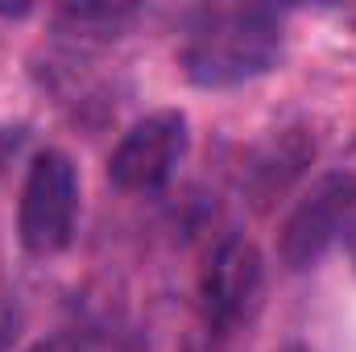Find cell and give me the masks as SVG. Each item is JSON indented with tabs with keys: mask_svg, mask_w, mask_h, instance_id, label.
Masks as SVG:
<instances>
[{
	"mask_svg": "<svg viewBox=\"0 0 356 352\" xmlns=\"http://www.w3.org/2000/svg\"><path fill=\"white\" fill-rule=\"evenodd\" d=\"M191 145V125L178 108L141 116L108 154V182L124 195H158L178 175Z\"/></svg>",
	"mask_w": 356,
	"mask_h": 352,
	"instance_id": "cell-4",
	"label": "cell"
},
{
	"mask_svg": "<svg viewBox=\"0 0 356 352\" xmlns=\"http://www.w3.org/2000/svg\"><path fill=\"white\" fill-rule=\"evenodd\" d=\"M282 352H307V349L302 344H290V349H282Z\"/></svg>",
	"mask_w": 356,
	"mask_h": 352,
	"instance_id": "cell-9",
	"label": "cell"
},
{
	"mask_svg": "<svg viewBox=\"0 0 356 352\" xmlns=\"http://www.w3.org/2000/svg\"><path fill=\"white\" fill-rule=\"evenodd\" d=\"M344 241H348V257L356 265V216H353V224H348V232H344Z\"/></svg>",
	"mask_w": 356,
	"mask_h": 352,
	"instance_id": "cell-7",
	"label": "cell"
},
{
	"mask_svg": "<svg viewBox=\"0 0 356 352\" xmlns=\"http://www.w3.org/2000/svg\"><path fill=\"white\" fill-rule=\"evenodd\" d=\"M261 298H266V262H261L257 245L245 237H228L207 257V269L199 278L203 319L224 336L241 332L261 311Z\"/></svg>",
	"mask_w": 356,
	"mask_h": 352,
	"instance_id": "cell-5",
	"label": "cell"
},
{
	"mask_svg": "<svg viewBox=\"0 0 356 352\" xmlns=\"http://www.w3.org/2000/svg\"><path fill=\"white\" fill-rule=\"evenodd\" d=\"M282 17L261 4H211L191 13L178 46V67L195 88H241L282 63Z\"/></svg>",
	"mask_w": 356,
	"mask_h": 352,
	"instance_id": "cell-1",
	"label": "cell"
},
{
	"mask_svg": "<svg viewBox=\"0 0 356 352\" xmlns=\"http://www.w3.org/2000/svg\"><path fill=\"white\" fill-rule=\"evenodd\" d=\"M353 216H356V175L353 170L319 175L282 224V237H277L282 265L294 269V273L319 265L323 253L348 232Z\"/></svg>",
	"mask_w": 356,
	"mask_h": 352,
	"instance_id": "cell-3",
	"label": "cell"
},
{
	"mask_svg": "<svg viewBox=\"0 0 356 352\" xmlns=\"http://www.w3.org/2000/svg\"><path fill=\"white\" fill-rule=\"evenodd\" d=\"M33 352H58V344H38Z\"/></svg>",
	"mask_w": 356,
	"mask_h": 352,
	"instance_id": "cell-8",
	"label": "cell"
},
{
	"mask_svg": "<svg viewBox=\"0 0 356 352\" xmlns=\"http://www.w3.org/2000/svg\"><path fill=\"white\" fill-rule=\"evenodd\" d=\"M79 352H137V344H133L124 332H116V328L99 323V328L83 332V340H79Z\"/></svg>",
	"mask_w": 356,
	"mask_h": 352,
	"instance_id": "cell-6",
	"label": "cell"
},
{
	"mask_svg": "<svg viewBox=\"0 0 356 352\" xmlns=\"http://www.w3.org/2000/svg\"><path fill=\"white\" fill-rule=\"evenodd\" d=\"M79 224V175L75 162L58 150H42L29 162V175L17 203V237L33 257H54L75 241Z\"/></svg>",
	"mask_w": 356,
	"mask_h": 352,
	"instance_id": "cell-2",
	"label": "cell"
}]
</instances>
